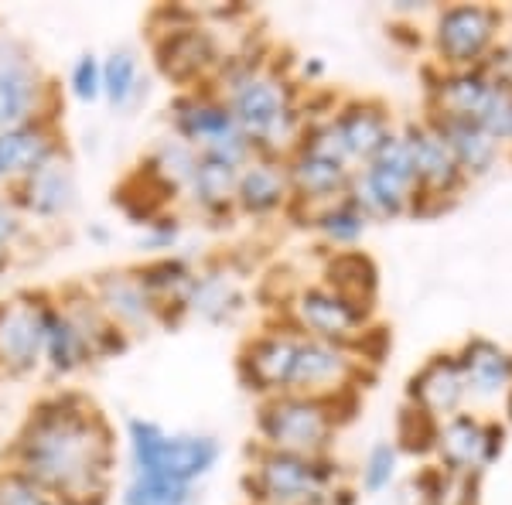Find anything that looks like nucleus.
I'll return each mask as SVG.
<instances>
[{
  "label": "nucleus",
  "mask_w": 512,
  "mask_h": 505,
  "mask_svg": "<svg viewBox=\"0 0 512 505\" xmlns=\"http://www.w3.org/2000/svg\"><path fill=\"white\" fill-rule=\"evenodd\" d=\"M4 461L62 505H106L117 475V434L89 396L52 389L31 403Z\"/></svg>",
  "instance_id": "1"
},
{
  "label": "nucleus",
  "mask_w": 512,
  "mask_h": 505,
  "mask_svg": "<svg viewBox=\"0 0 512 505\" xmlns=\"http://www.w3.org/2000/svg\"><path fill=\"white\" fill-rule=\"evenodd\" d=\"M209 89L229 106L236 127L250 140L253 154L284 161L297 147L304 134L301 113L294 106L291 82L284 76L263 69L253 59L229 55Z\"/></svg>",
  "instance_id": "2"
},
{
  "label": "nucleus",
  "mask_w": 512,
  "mask_h": 505,
  "mask_svg": "<svg viewBox=\"0 0 512 505\" xmlns=\"http://www.w3.org/2000/svg\"><path fill=\"white\" fill-rule=\"evenodd\" d=\"M151 18L168 21L151 24V55L161 76L178 86V93L212 86L229 52L219 45L216 31L198 18V7H158Z\"/></svg>",
  "instance_id": "3"
},
{
  "label": "nucleus",
  "mask_w": 512,
  "mask_h": 505,
  "mask_svg": "<svg viewBox=\"0 0 512 505\" xmlns=\"http://www.w3.org/2000/svg\"><path fill=\"white\" fill-rule=\"evenodd\" d=\"M130 475L164 478V482L195 485L219 465L222 444L212 434H178L158 420L130 417L123 427Z\"/></svg>",
  "instance_id": "4"
},
{
  "label": "nucleus",
  "mask_w": 512,
  "mask_h": 505,
  "mask_svg": "<svg viewBox=\"0 0 512 505\" xmlns=\"http://www.w3.org/2000/svg\"><path fill=\"white\" fill-rule=\"evenodd\" d=\"M338 420L342 417H338L335 400L277 393L267 396L256 410V437H260V447H270V451L321 458L335 441Z\"/></svg>",
  "instance_id": "5"
},
{
  "label": "nucleus",
  "mask_w": 512,
  "mask_h": 505,
  "mask_svg": "<svg viewBox=\"0 0 512 505\" xmlns=\"http://www.w3.org/2000/svg\"><path fill=\"white\" fill-rule=\"evenodd\" d=\"M48 117H59V89L35 48L0 24V130Z\"/></svg>",
  "instance_id": "6"
},
{
  "label": "nucleus",
  "mask_w": 512,
  "mask_h": 505,
  "mask_svg": "<svg viewBox=\"0 0 512 505\" xmlns=\"http://www.w3.org/2000/svg\"><path fill=\"white\" fill-rule=\"evenodd\" d=\"M168 134L185 140L188 147H195L202 157H216L233 168H243L253 157L250 140L243 137V130L236 127L233 113L222 99L205 89H188L178 93L168 103Z\"/></svg>",
  "instance_id": "7"
},
{
  "label": "nucleus",
  "mask_w": 512,
  "mask_h": 505,
  "mask_svg": "<svg viewBox=\"0 0 512 505\" xmlns=\"http://www.w3.org/2000/svg\"><path fill=\"white\" fill-rule=\"evenodd\" d=\"M287 321H291L297 335L352 349L362 331H366L369 311L345 301V297H338L335 291H328L321 284V287H301V291L287 297Z\"/></svg>",
  "instance_id": "8"
},
{
  "label": "nucleus",
  "mask_w": 512,
  "mask_h": 505,
  "mask_svg": "<svg viewBox=\"0 0 512 505\" xmlns=\"http://www.w3.org/2000/svg\"><path fill=\"white\" fill-rule=\"evenodd\" d=\"M48 294H18L0 301V376L24 379L41 369Z\"/></svg>",
  "instance_id": "9"
},
{
  "label": "nucleus",
  "mask_w": 512,
  "mask_h": 505,
  "mask_svg": "<svg viewBox=\"0 0 512 505\" xmlns=\"http://www.w3.org/2000/svg\"><path fill=\"white\" fill-rule=\"evenodd\" d=\"M86 287H89V294H93V301L99 304V311H103L130 342L164 328L161 304L147 294V287L140 284L134 267L103 270V273H96Z\"/></svg>",
  "instance_id": "10"
},
{
  "label": "nucleus",
  "mask_w": 512,
  "mask_h": 505,
  "mask_svg": "<svg viewBox=\"0 0 512 505\" xmlns=\"http://www.w3.org/2000/svg\"><path fill=\"white\" fill-rule=\"evenodd\" d=\"M355 376H359V359H355L352 349L301 335L287 393L315 396V400H335L342 393H352Z\"/></svg>",
  "instance_id": "11"
},
{
  "label": "nucleus",
  "mask_w": 512,
  "mask_h": 505,
  "mask_svg": "<svg viewBox=\"0 0 512 505\" xmlns=\"http://www.w3.org/2000/svg\"><path fill=\"white\" fill-rule=\"evenodd\" d=\"M7 198L18 205L24 219L35 222H62L79 205V181L72 157L59 154L55 161L41 164L28 178H21L14 188H7Z\"/></svg>",
  "instance_id": "12"
},
{
  "label": "nucleus",
  "mask_w": 512,
  "mask_h": 505,
  "mask_svg": "<svg viewBox=\"0 0 512 505\" xmlns=\"http://www.w3.org/2000/svg\"><path fill=\"white\" fill-rule=\"evenodd\" d=\"M301 345V335L294 328H270L260 335L246 338V345L239 349V383L250 393H260L263 400L277 393H287L294 369V355Z\"/></svg>",
  "instance_id": "13"
},
{
  "label": "nucleus",
  "mask_w": 512,
  "mask_h": 505,
  "mask_svg": "<svg viewBox=\"0 0 512 505\" xmlns=\"http://www.w3.org/2000/svg\"><path fill=\"white\" fill-rule=\"evenodd\" d=\"M65 151V137L59 127V117L24 123L14 130H0V192L14 188L21 178L38 171L41 164L55 161Z\"/></svg>",
  "instance_id": "14"
},
{
  "label": "nucleus",
  "mask_w": 512,
  "mask_h": 505,
  "mask_svg": "<svg viewBox=\"0 0 512 505\" xmlns=\"http://www.w3.org/2000/svg\"><path fill=\"white\" fill-rule=\"evenodd\" d=\"M55 304L59 311L69 318V325L76 328V335L82 338L89 352V362H106V359H117L130 349V338L99 311V304L93 301L86 284H69L65 291L55 294Z\"/></svg>",
  "instance_id": "15"
},
{
  "label": "nucleus",
  "mask_w": 512,
  "mask_h": 505,
  "mask_svg": "<svg viewBox=\"0 0 512 505\" xmlns=\"http://www.w3.org/2000/svg\"><path fill=\"white\" fill-rule=\"evenodd\" d=\"M410 147V161H414V175H417V198H441L451 195L461 185V168L454 161L451 147L444 144V137L437 134L431 123H410L403 130ZM414 209V205H410Z\"/></svg>",
  "instance_id": "16"
},
{
  "label": "nucleus",
  "mask_w": 512,
  "mask_h": 505,
  "mask_svg": "<svg viewBox=\"0 0 512 505\" xmlns=\"http://www.w3.org/2000/svg\"><path fill=\"white\" fill-rule=\"evenodd\" d=\"M495 24L499 14L492 7H478V4H458L437 18V52L444 55V62L454 65H468L489 48V41L495 35Z\"/></svg>",
  "instance_id": "17"
},
{
  "label": "nucleus",
  "mask_w": 512,
  "mask_h": 505,
  "mask_svg": "<svg viewBox=\"0 0 512 505\" xmlns=\"http://www.w3.org/2000/svg\"><path fill=\"white\" fill-rule=\"evenodd\" d=\"M284 171H287V185H291L294 205L308 202V205H321V209H325L328 202L349 195L355 168L294 147V151L284 157Z\"/></svg>",
  "instance_id": "18"
},
{
  "label": "nucleus",
  "mask_w": 512,
  "mask_h": 505,
  "mask_svg": "<svg viewBox=\"0 0 512 505\" xmlns=\"http://www.w3.org/2000/svg\"><path fill=\"white\" fill-rule=\"evenodd\" d=\"M291 205V185H287L284 161L277 157L253 154L250 161L239 168L236 181V212L253 215V219H267Z\"/></svg>",
  "instance_id": "19"
},
{
  "label": "nucleus",
  "mask_w": 512,
  "mask_h": 505,
  "mask_svg": "<svg viewBox=\"0 0 512 505\" xmlns=\"http://www.w3.org/2000/svg\"><path fill=\"white\" fill-rule=\"evenodd\" d=\"M195 164H198L195 147H188L185 140L175 134H164L158 144L144 154V161H140V168H137V178L144 181V185H151L158 195H164V202H178L195 175Z\"/></svg>",
  "instance_id": "20"
},
{
  "label": "nucleus",
  "mask_w": 512,
  "mask_h": 505,
  "mask_svg": "<svg viewBox=\"0 0 512 505\" xmlns=\"http://www.w3.org/2000/svg\"><path fill=\"white\" fill-rule=\"evenodd\" d=\"M236 181H239V168L226 161H216V157L198 154L195 175L188 181L181 202L209 222L229 219L236 212Z\"/></svg>",
  "instance_id": "21"
},
{
  "label": "nucleus",
  "mask_w": 512,
  "mask_h": 505,
  "mask_svg": "<svg viewBox=\"0 0 512 505\" xmlns=\"http://www.w3.org/2000/svg\"><path fill=\"white\" fill-rule=\"evenodd\" d=\"M407 396H410V407L431 413L434 420L458 410L461 396H465V376H461L458 355H434V359L410 379Z\"/></svg>",
  "instance_id": "22"
},
{
  "label": "nucleus",
  "mask_w": 512,
  "mask_h": 505,
  "mask_svg": "<svg viewBox=\"0 0 512 505\" xmlns=\"http://www.w3.org/2000/svg\"><path fill=\"white\" fill-rule=\"evenodd\" d=\"M338 137L345 144V154H349V164H366L383 140L393 134L390 127V117L386 110L373 99H355V103H345L342 110L332 117Z\"/></svg>",
  "instance_id": "23"
},
{
  "label": "nucleus",
  "mask_w": 512,
  "mask_h": 505,
  "mask_svg": "<svg viewBox=\"0 0 512 505\" xmlns=\"http://www.w3.org/2000/svg\"><path fill=\"white\" fill-rule=\"evenodd\" d=\"M243 308L239 280L226 267H195V280L185 297V314L202 318L209 325H226Z\"/></svg>",
  "instance_id": "24"
},
{
  "label": "nucleus",
  "mask_w": 512,
  "mask_h": 505,
  "mask_svg": "<svg viewBox=\"0 0 512 505\" xmlns=\"http://www.w3.org/2000/svg\"><path fill=\"white\" fill-rule=\"evenodd\" d=\"M89 352L76 335V328L69 325V318L59 311L55 294H48L45 301V352H41V369L52 379H69L76 372L89 369Z\"/></svg>",
  "instance_id": "25"
},
{
  "label": "nucleus",
  "mask_w": 512,
  "mask_h": 505,
  "mask_svg": "<svg viewBox=\"0 0 512 505\" xmlns=\"http://www.w3.org/2000/svg\"><path fill=\"white\" fill-rule=\"evenodd\" d=\"M458 366L465 376V389L478 396H495L512 383V355L485 342V338H472L465 345V352L458 355Z\"/></svg>",
  "instance_id": "26"
},
{
  "label": "nucleus",
  "mask_w": 512,
  "mask_h": 505,
  "mask_svg": "<svg viewBox=\"0 0 512 505\" xmlns=\"http://www.w3.org/2000/svg\"><path fill=\"white\" fill-rule=\"evenodd\" d=\"M376 284H379L376 263L359 250H342L325 263L328 291H335L338 297H345V301L359 304V308H366V311L373 308Z\"/></svg>",
  "instance_id": "27"
},
{
  "label": "nucleus",
  "mask_w": 512,
  "mask_h": 505,
  "mask_svg": "<svg viewBox=\"0 0 512 505\" xmlns=\"http://www.w3.org/2000/svg\"><path fill=\"white\" fill-rule=\"evenodd\" d=\"M99 62H103V103L117 113L134 110L147 96V76L140 69V55L134 48H113Z\"/></svg>",
  "instance_id": "28"
},
{
  "label": "nucleus",
  "mask_w": 512,
  "mask_h": 505,
  "mask_svg": "<svg viewBox=\"0 0 512 505\" xmlns=\"http://www.w3.org/2000/svg\"><path fill=\"white\" fill-rule=\"evenodd\" d=\"M495 93V82H489L482 72H461V76H448L434 86V117L451 120H475L485 113L489 99Z\"/></svg>",
  "instance_id": "29"
},
{
  "label": "nucleus",
  "mask_w": 512,
  "mask_h": 505,
  "mask_svg": "<svg viewBox=\"0 0 512 505\" xmlns=\"http://www.w3.org/2000/svg\"><path fill=\"white\" fill-rule=\"evenodd\" d=\"M431 127L444 137V144L451 147L454 161L461 171H485L495 157V140L478 127L475 120H451V117H434Z\"/></svg>",
  "instance_id": "30"
},
{
  "label": "nucleus",
  "mask_w": 512,
  "mask_h": 505,
  "mask_svg": "<svg viewBox=\"0 0 512 505\" xmlns=\"http://www.w3.org/2000/svg\"><path fill=\"white\" fill-rule=\"evenodd\" d=\"M434 451H441V461L448 465V471H468L478 461H485V427L458 413L444 427H437Z\"/></svg>",
  "instance_id": "31"
},
{
  "label": "nucleus",
  "mask_w": 512,
  "mask_h": 505,
  "mask_svg": "<svg viewBox=\"0 0 512 505\" xmlns=\"http://www.w3.org/2000/svg\"><path fill=\"white\" fill-rule=\"evenodd\" d=\"M311 226L318 229L325 243L352 246V243H359V239L366 236L369 215L362 212L349 195H342V198H335V202H328L325 209H318L315 219H311Z\"/></svg>",
  "instance_id": "32"
},
{
  "label": "nucleus",
  "mask_w": 512,
  "mask_h": 505,
  "mask_svg": "<svg viewBox=\"0 0 512 505\" xmlns=\"http://www.w3.org/2000/svg\"><path fill=\"white\" fill-rule=\"evenodd\" d=\"M195 499V485H178L147 475H130L120 492V505H195Z\"/></svg>",
  "instance_id": "33"
},
{
  "label": "nucleus",
  "mask_w": 512,
  "mask_h": 505,
  "mask_svg": "<svg viewBox=\"0 0 512 505\" xmlns=\"http://www.w3.org/2000/svg\"><path fill=\"white\" fill-rule=\"evenodd\" d=\"M396 441L407 454H427L437 444V420L417 407H403L396 420Z\"/></svg>",
  "instance_id": "34"
},
{
  "label": "nucleus",
  "mask_w": 512,
  "mask_h": 505,
  "mask_svg": "<svg viewBox=\"0 0 512 505\" xmlns=\"http://www.w3.org/2000/svg\"><path fill=\"white\" fill-rule=\"evenodd\" d=\"M69 93L79 99V103L93 106L103 99V62L93 52H82L69 69Z\"/></svg>",
  "instance_id": "35"
},
{
  "label": "nucleus",
  "mask_w": 512,
  "mask_h": 505,
  "mask_svg": "<svg viewBox=\"0 0 512 505\" xmlns=\"http://www.w3.org/2000/svg\"><path fill=\"white\" fill-rule=\"evenodd\" d=\"M0 505H62L59 499L35 485L31 478H24L21 471L4 468L0 471Z\"/></svg>",
  "instance_id": "36"
},
{
  "label": "nucleus",
  "mask_w": 512,
  "mask_h": 505,
  "mask_svg": "<svg viewBox=\"0 0 512 505\" xmlns=\"http://www.w3.org/2000/svg\"><path fill=\"white\" fill-rule=\"evenodd\" d=\"M396 471V444L393 441H379L373 451H369L366 465H362V488L369 495H379L383 488H390Z\"/></svg>",
  "instance_id": "37"
},
{
  "label": "nucleus",
  "mask_w": 512,
  "mask_h": 505,
  "mask_svg": "<svg viewBox=\"0 0 512 505\" xmlns=\"http://www.w3.org/2000/svg\"><path fill=\"white\" fill-rule=\"evenodd\" d=\"M444 492H448V482H444L441 471L424 468L403 485L400 505H444Z\"/></svg>",
  "instance_id": "38"
},
{
  "label": "nucleus",
  "mask_w": 512,
  "mask_h": 505,
  "mask_svg": "<svg viewBox=\"0 0 512 505\" xmlns=\"http://www.w3.org/2000/svg\"><path fill=\"white\" fill-rule=\"evenodd\" d=\"M181 239V219L178 215H154L151 222H144V236H140V246H147V250H154L158 256H168L171 250L178 246Z\"/></svg>",
  "instance_id": "39"
},
{
  "label": "nucleus",
  "mask_w": 512,
  "mask_h": 505,
  "mask_svg": "<svg viewBox=\"0 0 512 505\" xmlns=\"http://www.w3.org/2000/svg\"><path fill=\"white\" fill-rule=\"evenodd\" d=\"M28 239H31V222L18 212V205L7 198V192H0V246L14 253Z\"/></svg>",
  "instance_id": "40"
},
{
  "label": "nucleus",
  "mask_w": 512,
  "mask_h": 505,
  "mask_svg": "<svg viewBox=\"0 0 512 505\" xmlns=\"http://www.w3.org/2000/svg\"><path fill=\"white\" fill-rule=\"evenodd\" d=\"M499 447H502V427L489 424V427H485V461H492Z\"/></svg>",
  "instance_id": "41"
},
{
  "label": "nucleus",
  "mask_w": 512,
  "mask_h": 505,
  "mask_svg": "<svg viewBox=\"0 0 512 505\" xmlns=\"http://www.w3.org/2000/svg\"><path fill=\"white\" fill-rule=\"evenodd\" d=\"M11 263H14V253H11V250H4V246H0V277H4V273L11 270Z\"/></svg>",
  "instance_id": "42"
},
{
  "label": "nucleus",
  "mask_w": 512,
  "mask_h": 505,
  "mask_svg": "<svg viewBox=\"0 0 512 505\" xmlns=\"http://www.w3.org/2000/svg\"><path fill=\"white\" fill-rule=\"evenodd\" d=\"M506 62H509V69H512V45H509V52H506Z\"/></svg>",
  "instance_id": "43"
}]
</instances>
